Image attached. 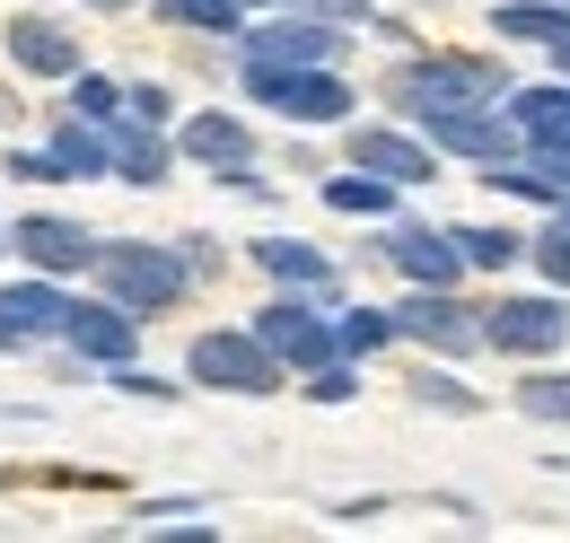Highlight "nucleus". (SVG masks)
<instances>
[{"label":"nucleus","mask_w":570,"mask_h":543,"mask_svg":"<svg viewBox=\"0 0 570 543\" xmlns=\"http://www.w3.org/2000/svg\"><path fill=\"white\" fill-rule=\"evenodd\" d=\"M509 97V70L492 53H413V62L386 70V106L395 115H448V106H500Z\"/></svg>","instance_id":"f257e3e1"},{"label":"nucleus","mask_w":570,"mask_h":543,"mask_svg":"<svg viewBox=\"0 0 570 543\" xmlns=\"http://www.w3.org/2000/svg\"><path fill=\"white\" fill-rule=\"evenodd\" d=\"M97 289L106 298H124L132 316H167L185 289H194V272H185V255L176 246H149V237H97Z\"/></svg>","instance_id":"f03ea898"},{"label":"nucleus","mask_w":570,"mask_h":543,"mask_svg":"<svg viewBox=\"0 0 570 543\" xmlns=\"http://www.w3.org/2000/svg\"><path fill=\"white\" fill-rule=\"evenodd\" d=\"M185 377L194 386H212V395H246V404H264V395H282V359L255 342V325L237 334V325H212V334H194V351H185Z\"/></svg>","instance_id":"7ed1b4c3"},{"label":"nucleus","mask_w":570,"mask_h":543,"mask_svg":"<svg viewBox=\"0 0 570 543\" xmlns=\"http://www.w3.org/2000/svg\"><path fill=\"white\" fill-rule=\"evenodd\" d=\"M246 97L255 106H273L282 124H352V88H343V70H282V62H246Z\"/></svg>","instance_id":"20e7f679"},{"label":"nucleus","mask_w":570,"mask_h":543,"mask_svg":"<svg viewBox=\"0 0 570 543\" xmlns=\"http://www.w3.org/2000/svg\"><path fill=\"white\" fill-rule=\"evenodd\" d=\"M255 342L282 359L289 377H307L316 359H334V316H325V298H316V289H282V298H264V307H255Z\"/></svg>","instance_id":"39448f33"},{"label":"nucleus","mask_w":570,"mask_h":543,"mask_svg":"<svg viewBox=\"0 0 570 543\" xmlns=\"http://www.w3.org/2000/svg\"><path fill=\"white\" fill-rule=\"evenodd\" d=\"M562 342H570V298H562V289H527V298L483 307V351H509V359H553Z\"/></svg>","instance_id":"423d86ee"},{"label":"nucleus","mask_w":570,"mask_h":543,"mask_svg":"<svg viewBox=\"0 0 570 543\" xmlns=\"http://www.w3.org/2000/svg\"><path fill=\"white\" fill-rule=\"evenodd\" d=\"M237 53L246 62H282V70H343V53H352V36L334 27V18H307V9H289V18H264V27H246L237 36Z\"/></svg>","instance_id":"0eeeda50"},{"label":"nucleus","mask_w":570,"mask_h":543,"mask_svg":"<svg viewBox=\"0 0 570 543\" xmlns=\"http://www.w3.org/2000/svg\"><path fill=\"white\" fill-rule=\"evenodd\" d=\"M176 158L212 167L228 194H264V176H255V132H246L237 115H219V106H203V115L176 124Z\"/></svg>","instance_id":"6e6552de"},{"label":"nucleus","mask_w":570,"mask_h":543,"mask_svg":"<svg viewBox=\"0 0 570 543\" xmlns=\"http://www.w3.org/2000/svg\"><path fill=\"white\" fill-rule=\"evenodd\" d=\"M413 132L430 149H448V158H474V167H492V158H518L527 140L509 124V106H448V115H422Z\"/></svg>","instance_id":"1a4fd4ad"},{"label":"nucleus","mask_w":570,"mask_h":543,"mask_svg":"<svg viewBox=\"0 0 570 543\" xmlns=\"http://www.w3.org/2000/svg\"><path fill=\"white\" fill-rule=\"evenodd\" d=\"M395 334L430 342V351H448V359H474V351H483V307H465L456 289H413V298L395 307Z\"/></svg>","instance_id":"9d476101"},{"label":"nucleus","mask_w":570,"mask_h":543,"mask_svg":"<svg viewBox=\"0 0 570 543\" xmlns=\"http://www.w3.org/2000/svg\"><path fill=\"white\" fill-rule=\"evenodd\" d=\"M62 342H71L88 368H124L132 351H141V316L124 307V298H71V325H62Z\"/></svg>","instance_id":"9b49d317"},{"label":"nucleus","mask_w":570,"mask_h":543,"mask_svg":"<svg viewBox=\"0 0 570 543\" xmlns=\"http://www.w3.org/2000/svg\"><path fill=\"white\" fill-rule=\"evenodd\" d=\"M352 167H368V176H386V185H430L439 176V149H430L422 132H404V124H352Z\"/></svg>","instance_id":"f8f14e48"},{"label":"nucleus","mask_w":570,"mask_h":543,"mask_svg":"<svg viewBox=\"0 0 570 543\" xmlns=\"http://www.w3.org/2000/svg\"><path fill=\"white\" fill-rule=\"evenodd\" d=\"M9 246L27 255V272H53V280H71V272L97 264V237H88L79 219H62V210H27V219L9 228Z\"/></svg>","instance_id":"ddd939ff"},{"label":"nucleus","mask_w":570,"mask_h":543,"mask_svg":"<svg viewBox=\"0 0 570 543\" xmlns=\"http://www.w3.org/2000/svg\"><path fill=\"white\" fill-rule=\"evenodd\" d=\"M386 264L404 272L413 289H456L465 280V246H456V228H422V219H404L395 237H386Z\"/></svg>","instance_id":"4468645a"},{"label":"nucleus","mask_w":570,"mask_h":543,"mask_svg":"<svg viewBox=\"0 0 570 543\" xmlns=\"http://www.w3.org/2000/svg\"><path fill=\"white\" fill-rule=\"evenodd\" d=\"M97 132H106V167H115L124 185H167V167H176L167 124H141V115H124V106H115Z\"/></svg>","instance_id":"2eb2a0df"},{"label":"nucleus","mask_w":570,"mask_h":543,"mask_svg":"<svg viewBox=\"0 0 570 543\" xmlns=\"http://www.w3.org/2000/svg\"><path fill=\"white\" fill-rule=\"evenodd\" d=\"M0 53L27 70V79H79V36L62 18H27V9H18V18L0 27Z\"/></svg>","instance_id":"dca6fc26"},{"label":"nucleus","mask_w":570,"mask_h":543,"mask_svg":"<svg viewBox=\"0 0 570 543\" xmlns=\"http://www.w3.org/2000/svg\"><path fill=\"white\" fill-rule=\"evenodd\" d=\"M0 325L18 342H62V325H71V298H62V280L53 272H27V280H9L0 289Z\"/></svg>","instance_id":"f3484780"},{"label":"nucleus","mask_w":570,"mask_h":543,"mask_svg":"<svg viewBox=\"0 0 570 543\" xmlns=\"http://www.w3.org/2000/svg\"><path fill=\"white\" fill-rule=\"evenodd\" d=\"M246 255H255V272H273L282 289H316V298H343V272H334V255H316L307 237H255Z\"/></svg>","instance_id":"a211bd4d"},{"label":"nucleus","mask_w":570,"mask_h":543,"mask_svg":"<svg viewBox=\"0 0 570 543\" xmlns=\"http://www.w3.org/2000/svg\"><path fill=\"white\" fill-rule=\"evenodd\" d=\"M518 140H570V79H544V88H509L500 97Z\"/></svg>","instance_id":"6ab92c4d"},{"label":"nucleus","mask_w":570,"mask_h":543,"mask_svg":"<svg viewBox=\"0 0 570 543\" xmlns=\"http://www.w3.org/2000/svg\"><path fill=\"white\" fill-rule=\"evenodd\" d=\"M492 36H509V45H544V53H553V45L570 36V9H562V0H500Z\"/></svg>","instance_id":"aec40b11"},{"label":"nucleus","mask_w":570,"mask_h":543,"mask_svg":"<svg viewBox=\"0 0 570 543\" xmlns=\"http://www.w3.org/2000/svg\"><path fill=\"white\" fill-rule=\"evenodd\" d=\"M45 149H53V167H62L71 185H97V176H115V167H106V132H97V124H79V115H62Z\"/></svg>","instance_id":"412c9836"},{"label":"nucleus","mask_w":570,"mask_h":543,"mask_svg":"<svg viewBox=\"0 0 570 543\" xmlns=\"http://www.w3.org/2000/svg\"><path fill=\"white\" fill-rule=\"evenodd\" d=\"M395 203H404V185H386V176H368V167L325 176V210H343V219H395Z\"/></svg>","instance_id":"4be33fe9"},{"label":"nucleus","mask_w":570,"mask_h":543,"mask_svg":"<svg viewBox=\"0 0 570 543\" xmlns=\"http://www.w3.org/2000/svg\"><path fill=\"white\" fill-rule=\"evenodd\" d=\"M509 404L527 412V421H544V430H570V368H527L509 386Z\"/></svg>","instance_id":"5701e85b"},{"label":"nucleus","mask_w":570,"mask_h":543,"mask_svg":"<svg viewBox=\"0 0 570 543\" xmlns=\"http://www.w3.org/2000/svg\"><path fill=\"white\" fill-rule=\"evenodd\" d=\"M158 27H194V36H246V0H149Z\"/></svg>","instance_id":"b1692460"},{"label":"nucleus","mask_w":570,"mask_h":543,"mask_svg":"<svg viewBox=\"0 0 570 543\" xmlns=\"http://www.w3.org/2000/svg\"><path fill=\"white\" fill-rule=\"evenodd\" d=\"M386 342H404L395 334V307H343V316H334V351H343V359H377Z\"/></svg>","instance_id":"393cba45"},{"label":"nucleus","mask_w":570,"mask_h":543,"mask_svg":"<svg viewBox=\"0 0 570 543\" xmlns=\"http://www.w3.org/2000/svg\"><path fill=\"white\" fill-rule=\"evenodd\" d=\"M456 246H465V264H474V272H509L518 255H527L518 228H456Z\"/></svg>","instance_id":"a878e982"},{"label":"nucleus","mask_w":570,"mask_h":543,"mask_svg":"<svg viewBox=\"0 0 570 543\" xmlns=\"http://www.w3.org/2000/svg\"><path fill=\"white\" fill-rule=\"evenodd\" d=\"M404 386H413V404H422V412H456V421L474 412V386H456L448 368H413Z\"/></svg>","instance_id":"bb28decb"},{"label":"nucleus","mask_w":570,"mask_h":543,"mask_svg":"<svg viewBox=\"0 0 570 543\" xmlns=\"http://www.w3.org/2000/svg\"><path fill=\"white\" fill-rule=\"evenodd\" d=\"M352 395H360V359L334 351V359H316V368H307V404H352Z\"/></svg>","instance_id":"cd10ccee"},{"label":"nucleus","mask_w":570,"mask_h":543,"mask_svg":"<svg viewBox=\"0 0 570 543\" xmlns=\"http://www.w3.org/2000/svg\"><path fill=\"white\" fill-rule=\"evenodd\" d=\"M527 255L553 289H570V219H544V237H527Z\"/></svg>","instance_id":"c85d7f7f"},{"label":"nucleus","mask_w":570,"mask_h":543,"mask_svg":"<svg viewBox=\"0 0 570 543\" xmlns=\"http://www.w3.org/2000/svg\"><path fill=\"white\" fill-rule=\"evenodd\" d=\"M115 106H124L115 79H97V70H79V79H71V115H79V124H106Z\"/></svg>","instance_id":"c756f323"},{"label":"nucleus","mask_w":570,"mask_h":543,"mask_svg":"<svg viewBox=\"0 0 570 543\" xmlns=\"http://www.w3.org/2000/svg\"><path fill=\"white\" fill-rule=\"evenodd\" d=\"M124 115H141V124H167V115H176V97H167L158 79H132V88H124Z\"/></svg>","instance_id":"7c9ffc66"},{"label":"nucleus","mask_w":570,"mask_h":543,"mask_svg":"<svg viewBox=\"0 0 570 543\" xmlns=\"http://www.w3.org/2000/svg\"><path fill=\"white\" fill-rule=\"evenodd\" d=\"M518 158H527L535 176H553V185H562V194H570V140H527Z\"/></svg>","instance_id":"2f4dec72"},{"label":"nucleus","mask_w":570,"mask_h":543,"mask_svg":"<svg viewBox=\"0 0 570 543\" xmlns=\"http://www.w3.org/2000/svg\"><path fill=\"white\" fill-rule=\"evenodd\" d=\"M9 176H18V185H71V176L53 167V149H9Z\"/></svg>","instance_id":"473e14b6"},{"label":"nucleus","mask_w":570,"mask_h":543,"mask_svg":"<svg viewBox=\"0 0 570 543\" xmlns=\"http://www.w3.org/2000/svg\"><path fill=\"white\" fill-rule=\"evenodd\" d=\"M115 386H124L132 404H176V386H167V377H149V368H132V359L115 368Z\"/></svg>","instance_id":"72a5a7b5"},{"label":"nucleus","mask_w":570,"mask_h":543,"mask_svg":"<svg viewBox=\"0 0 570 543\" xmlns=\"http://www.w3.org/2000/svg\"><path fill=\"white\" fill-rule=\"evenodd\" d=\"M176 255H185V272H194V280H203V272H219V237H185V246H176Z\"/></svg>","instance_id":"f704fd0d"},{"label":"nucleus","mask_w":570,"mask_h":543,"mask_svg":"<svg viewBox=\"0 0 570 543\" xmlns=\"http://www.w3.org/2000/svg\"><path fill=\"white\" fill-rule=\"evenodd\" d=\"M88 9H132V0H88Z\"/></svg>","instance_id":"c9c22d12"},{"label":"nucleus","mask_w":570,"mask_h":543,"mask_svg":"<svg viewBox=\"0 0 570 543\" xmlns=\"http://www.w3.org/2000/svg\"><path fill=\"white\" fill-rule=\"evenodd\" d=\"M553 219H570V194H562V210H553Z\"/></svg>","instance_id":"e433bc0d"},{"label":"nucleus","mask_w":570,"mask_h":543,"mask_svg":"<svg viewBox=\"0 0 570 543\" xmlns=\"http://www.w3.org/2000/svg\"><path fill=\"white\" fill-rule=\"evenodd\" d=\"M0 246H9V228H0Z\"/></svg>","instance_id":"4c0bfd02"},{"label":"nucleus","mask_w":570,"mask_h":543,"mask_svg":"<svg viewBox=\"0 0 570 543\" xmlns=\"http://www.w3.org/2000/svg\"><path fill=\"white\" fill-rule=\"evenodd\" d=\"M562 9H570V0H562Z\"/></svg>","instance_id":"58836bf2"}]
</instances>
